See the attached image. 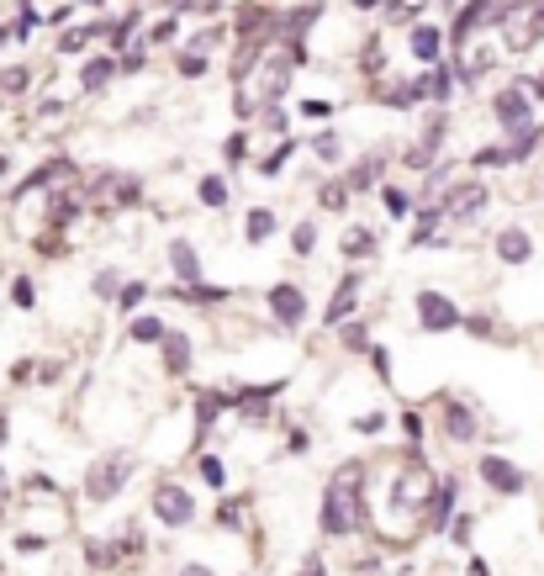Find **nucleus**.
I'll return each instance as SVG.
<instances>
[{"label": "nucleus", "instance_id": "28", "mask_svg": "<svg viewBox=\"0 0 544 576\" xmlns=\"http://www.w3.org/2000/svg\"><path fill=\"white\" fill-rule=\"evenodd\" d=\"M201 69H206V59H191V53L180 59V74H201Z\"/></svg>", "mask_w": 544, "mask_h": 576}, {"label": "nucleus", "instance_id": "9", "mask_svg": "<svg viewBox=\"0 0 544 576\" xmlns=\"http://www.w3.org/2000/svg\"><path fill=\"white\" fill-rule=\"evenodd\" d=\"M354 302H360V275H349V281L339 286V296L328 302V323H344L349 312H354Z\"/></svg>", "mask_w": 544, "mask_h": 576}, {"label": "nucleus", "instance_id": "23", "mask_svg": "<svg viewBox=\"0 0 544 576\" xmlns=\"http://www.w3.org/2000/svg\"><path fill=\"white\" fill-rule=\"evenodd\" d=\"M286 159H291V138H286V143H280V148H275V154H270V159H265V175H275V170H280V164H286Z\"/></svg>", "mask_w": 544, "mask_h": 576}, {"label": "nucleus", "instance_id": "21", "mask_svg": "<svg viewBox=\"0 0 544 576\" xmlns=\"http://www.w3.org/2000/svg\"><path fill=\"white\" fill-rule=\"evenodd\" d=\"M201 201H206V207H222V201H228V185H222V180H201Z\"/></svg>", "mask_w": 544, "mask_h": 576}, {"label": "nucleus", "instance_id": "7", "mask_svg": "<svg viewBox=\"0 0 544 576\" xmlns=\"http://www.w3.org/2000/svg\"><path fill=\"white\" fill-rule=\"evenodd\" d=\"M428 487H434V481H428V471H423V466H412V471L397 481V508H407V503H423V497H428Z\"/></svg>", "mask_w": 544, "mask_h": 576}, {"label": "nucleus", "instance_id": "19", "mask_svg": "<svg viewBox=\"0 0 544 576\" xmlns=\"http://www.w3.org/2000/svg\"><path fill=\"white\" fill-rule=\"evenodd\" d=\"M270 228H275V217H270V212H249V244H265Z\"/></svg>", "mask_w": 544, "mask_h": 576}, {"label": "nucleus", "instance_id": "26", "mask_svg": "<svg viewBox=\"0 0 544 576\" xmlns=\"http://www.w3.org/2000/svg\"><path fill=\"white\" fill-rule=\"evenodd\" d=\"M317 154H323V159H339V138L323 133V138H317Z\"/></svg>", "mask_w": 544, "mask_h": 576}, {"label": "nucleus", "instance_id": "1", "mask_svg": "<svg viewBox=\"0 0 544 576\" xmlns=\"http://www.w3.org/2000/svg\"><path fill=\"white\" fill-rule=\"evenodd\" d=\"M360 518H365L360 513V471L344 466L323 492V534H349Z\"/></svg>", "mask_w": 544, "mask_h": 576}, {"label": "nucleus", "instance_id": "3", "mask_svg": "<svg viewBox=\"0 0 544 576\" xmlns=\"http://www.w3.org/2000/svg\"><path fill=\"white\" fill-rule=\"evenodd\" d=\"M154 513H159L170 529H185V524L196 518V503H191V492H185V487H159V492H154Z\"/></svg>", "mask_w": 544, "mask_h": 576}, {"label": "nucleus", "instance_id": "5", "mask_svg": "<svg viewBox=\"0 0 544 576\" xmlns=\"http://www.w3.org/2000/svg\"><path fill=\"white\" fill-rule=\"evenodd\" d=\"M270 307H275V318L286 323V328H296V323L307 318V302H302V291H296V286H275L270 291Z\"/></svg>", "mask_w": 544, "mask_h": 576}, {"label": "nucleus", "instance_id": "8", "mask_svg": "<svg viewBox=\"0 0 544 576\" xmlns=\"http://www.w3.org/2000/svg\"><path fill=\"white\" fill-rule=\"evenodd\" d=\"M497 259L523 265V259H529V233H523V228H502V233H497Z\"/></svg>", "mask_w": 544, "mask_h": 576}, {"label": "nucleus", "instance_id": "13", "mask_svg": "<svg viewBox=\"0 0 544 576\" xmlns=\"http://www.w3.org/2000/svg\"><path fill=\"white\" fill-rule=\"evenodd\" d=\"M412 53H418L423 64H434L439 59V32L434 27H412Z\"/></svg>", "mask_w": 544, "mask_h": 576}, {"label": "nucleus", "instance_id": "12", "mask_svg": "<svg viewBox=\"0 0 544 576\" xmlns=\"http://www.w3.org/2000/svg\"><path fill=\"white\" fill-rule=\"evenodd\" d=\"M164 365H170L175 376H180L185 365H191V344H185L180 333H164Z\"/></svg>", "mask_w": 544, "mask_h": 576}, {"label": "nucleus", "instance_id": "18", "mask_svg": "<svg viewBox=\"0 0 544 576\" xmlns=\"http://www.w3.org/2000/svg\"><path fill=\"white\" fill-rule=\"evenodd\" d=\"M133 339H138V344H159V339H164V323H159V318H138V323H133Z\"/></svg>", "mask_w": 544, "mask_h": 576}, {"label": "nucleus", "instance_id": "16", "mask_svg": "<svg viewBox=\"0 0 544 576\" xmlns=\"http://www.w3.org/2000/svg\"><path fill=\"white\" fill-rule=\"evenodd\" d=\"M111 69H117L111 59H96V64H85V74H80V80H85V90H101V85L111 80Z\"/></svg>", "mask_w": 544, "mask_h": 576}, {"label": "nucleus", "instance_id": "17", "mask_svg": "<svg viewBox=\"0 0 544 576\" xmlns=\"http://www.w3.org/2000/svg\"><path fill=\"white\" fill-rule=\"evenodd\" d=\"M534 22H539V11H534V16H518V22L508 27V43H513V48H529V37H534Z\"/></svg>", "mask_w": 544, "mask_h": 576}, {"label": "nucleus", "instance_id": "20", "mask_svg": "<svg viewBox=\"0 0 544 576\" xmlns=\"http://www.w3.org/2000/svg\"><path fill=\"white\" fill-rule=\"evenodd\" d=\"M344 254H375V238H370L365 228H354V233L344 238Z\"/></svg>", "mask_w": 544, "mask_h": 576}, {"label": "nucleus", "instance_id": "27", "mask_svg": "<svg viewBox=\"0 0 544 576\" xmlns=\"http://www.w3.org/2000/svg\"><path fill=\"white\" fill-rule=\"evenodd\" d=\"M386 207H391V212L402 217V212H407V196H402V191H386Z\"/></svg>", "mask_w": 544, "mask_h": 576}, {"label": "nucleus", "instance_id": "11", "mask_svg": "<svg viewBox=\"0 0 544 576\" xmlns=\"http://www.w3.org/2000/svg\"><path fill=\"white\" fill-rule=\"evenodd\" d=\"M481 201H486V191H481V185H465V191H455V196H449V217H471V212H481Z\"/></svg>", "mask_w": 544, "mask_h": 576}, {"label": "nucleus", "instance_id": "10", "mask_svg": "<svg viewBox=\"0 0 544 576\" xmlns=\"http://www.w3.org/2000/svg\"><path fill=\"white\" fill-rule=\"evenodd\" d=\"M497 117L508 127H523L529 122V101H523V90H508V96H497Z\"/></svg>", "mask_w": 544, "mask_h": 576}, {"label": "nucleus", "instance_id": "15", "mask_svg": "<svg viewBox=\"0 0 544 576\" xmlns=\"http://www.w3.org/2000/svg\"><path fill=\"white\" fill-rule=\"evenodd\" d=\"M170 259H175V270L185 275V281H196V275H201V265H196V249L185 244V238H175V244H170Z\"/></svg>", "mask_w": 544, "mask_h": 576}, {"label": "nucleus", "instance_id": "22", "mask_svg": "<svg viewBox=\"0 0 544 576\" xmlns=\"http://www.w3.org/2000/svg\"><path fill=\"white\" fill-rule=\"evenodd\" d=\"M375 175H381V159H365V164H354V185H370Z\"/></svg>", "mask_w": 544, "mask_h": 576}, {"label": "nucleus", "instance_id": "14", "mask_svg": "<svg viewBox=\"0 0 544 576\" xmlns=\"http://www.w3.org/2000/svg\"><path fill=\"white\" fill-rule=\"evenodd\" d=\"M444 429H449V439H476V423L465 407H444Z\"/></svg>", "mask_w": 544, "mask_h": 576}, {"label": "nucleus", "instance_id": "24", "mask_svg": "<svg viewBox=\"0 0 544 576\" xmlns=\"http://www.w3.org/2000/svg\"><path fill=\"white\" fill-rule=\"evenodd\" d=\"M201 476H206V481H212V487H222V481H228V476H222V466H217V460H212V455H206V460H201Z\"/></svg>", "mask_w": 544, "mask_h": 576}, {"label": "nucleus", "instance_id": "4", "mask_svg": "<svg viewBox=\"0 0 544 576\" xmlns=\"http://www.w3.org/2000/svg\"><path fill=\"white\" fill-rule=\"evenodd\" d=\"M418 323L434 328V333H444V328L460 323V307L449 302V296H439V291H423V296H418Z\"/></svg>", "mask_w": 544, "mask_h": 576}, {"label": "nucleus", "instance_id": "2", "mask_svg": "<svg viewBox=\"0 0 544 576\" xmlns=\"http://www.w3.org/2000/svg\"><path fill=\"white\" fill-rule=\"evenodd\" d=\"M127 471H133V460H127V455H111V460H101V466L90 471V481H85V497H96V503H106V497H111V492H117L122 481H127Z\"/></svg>", "mask_w": 544, "mask_h": 576}, {"label": "nucleus", "instance_id": "25", "mask_svg": "<svg viewBox=\"0 0 544 576\" xmlns=\"http://www.w3.org/2000/svg\"><path fill=\"white\" fill-rule=\"evenodd\" d=\"M312 244H317V228H312V222H302V228H296V249H302V254H307Z\"/></svg>", "mask_w": 544, "mask_h": 576}, {"label": "nucleus", "instance_id": "6", "mask_svg": "<svg viewBox=\"0 0 544 576\" xmlns=\"http://www.w3.org/2000/svg\"><path fill=\"white\" fill-rule=\"evenodd\" d=\"M481 476L492 481L497 492H523V471L508 466V460H497V455H486V460H481Z\"/></svg>", "mask_w": 544, "mask_h": 576}]
</instances>
